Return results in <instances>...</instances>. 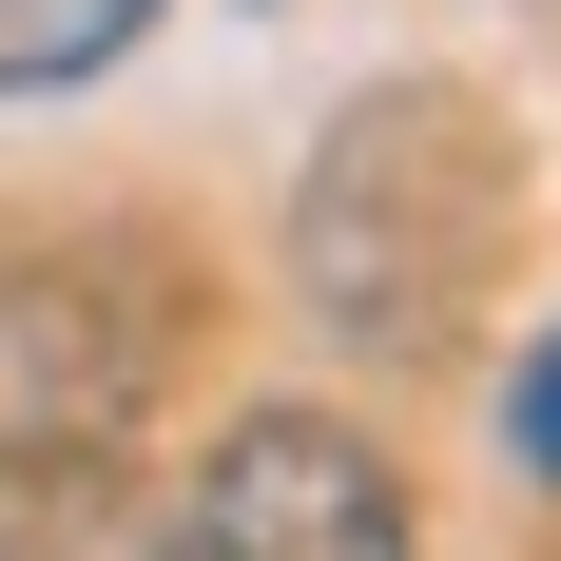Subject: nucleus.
<instances>
[{
  "label": "nucleus",
  "mask_w": 561,
  "mask_h": 561,
  "mask_svg": "<svg viewBox=\"0 0 561 561\" xmlns=\"http://www.w3.org/2000/svg\"><path fill=\"white\" fill-rule=\"evenodd\" d=\"M523 252V136L465 78H368L290 174V310L348 368H465Z\"/></svg>",
  "instance_id": "1"
},
{
  "label": "nucleus",
  "mask_w": 561,
  "mask_h": 561,
  "mask_svg": "<svg viewBox=\"0 0 561 561\" xmlns=\"http://www.w3.org/2000/svg\"><path fill=\"white\" fill-rule=\"evenodd\" d=\"M194 330H214L194 232L136 214V194H58V214L0 232V388L39 407V426H136V407H174Z\"/></svg>",
  "instance_id": "2"
},
{
  "label": "nucleus",
  "mask_w": 561,
  "mask_h": 561,
  "mask_svg": "<svg viewBox=\"0 0 561 561\" xmlns=\"http://www.w3.org/2000/svg\"><path fill=\"white\" fill-rule=\"evenodd\" d=\"M156 542L174 561H426V523H407V465L368 446V426L252 407V426L194 446V484L156 504Z\"/></svg>",
  "instance_id": "3"
},
{
  "label": "nucleus",
  "mask_w": 561,
  "mask_h": 561,
  "mask_svg": "<svg viewBox=\"0 0 561 561\" xmlns=\"http://www.w3.org/2000/svg\"><path fill=\"white\" fill-rule=\"evenodd\" d=\"M0 561H174L156 542V484L116 426H0Z\"/></svg>",
  "instance_id": "4"
},
{
  "label": "nucleus",
  "mask_w": 561,
  "mask_h": 561,
  "mask_svg": "<svg viewBox=\"0 0 561 561\" xmlns=\"http://www.w3.org/2000/svg\"><path fill=\"white\" fill-rule=\"evenodd\" d=\"M156 39V0H0V98H78Z\"/></svg>",
  "instance_id": "5"
},
{
  "label": "nucleus",
  "mask_w": 561,
  "mask_h": 561,
  "mask_svg": "<svg viewBox=\"0 0 561 561\" xmlns=\"http://www.w3.org/2000/svg\"><path fill=\"white\" fill-rule=\"evenodd\" d=\"M504 465L561 504V330H523V368H504Z\"/></svg>",
  "instance_id": "6"
}]
</instances>
